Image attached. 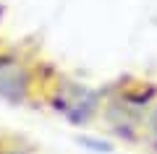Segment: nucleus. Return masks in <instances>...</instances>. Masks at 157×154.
Masks as SVG:
<instances>
[{
	"instance_id": "obj_3",
	"label": "nucleus",
	"mask_w": 157,
	"mask_h": 154,
	"mask_svg": "<svg viewBox=\"0 0 157 154\" xmlns=\"http://www.w3.org/2000/svg\"><path fill=\"white\" fill-rule=\"evenodd\" d=\"M39 105L52 110L58 118H63L71 126L86 128L92 123H97V118H100L102 92L92 89L89 84L78 81V78H73V76L55 68L50 73V78H47L45 89H42Z\"/></svg>"
},
{
	"instance_id": "obj_2",
	"label": "nucleus",
	"mask_w": 157,
	"mask_h": 154,
	"mask_svg": "<svg viewBox=\"0 0 157 154\" xmlns=\"http://www.w3.org/2000/svg\"><path fill=\"white\" fill-rule=\"evenodd\" d=\"M52 71L55 68L45 58L16 44H0V102L39 105Z\"/></svg>"
},
{
	"instance_id": "obj_4",
	"label": "nucleus",
	"mask_w": 157,
	"mask_h": 154,
	"mask_svg": "<svg viewBox=\"0 0 157 154\" xmlns=\"http://www.w3.org/2000/svg\"><path fill=\"white\" fill-rule=\"evenodd\" d=\"M0 154H42V152L29 136L0 128Z\"/></svg>"
},
{
	"instance_id": "obj_1",
	"label": "nucleus",
	"mask_w": 157,
	"mask_h": 154,
	"mask_svg": "<svg viewBox=\"0 0 157 154\" xmlns=\"http://www.w3.org/2000/svg\"><path fill=\"white\" fill-rule=\"evenodd\" d=\"M157 107V81L152 78H121L113 86L102 89L100 123L113 138L141 149L147 123Z\"/></svg>"
}]
</instances>
